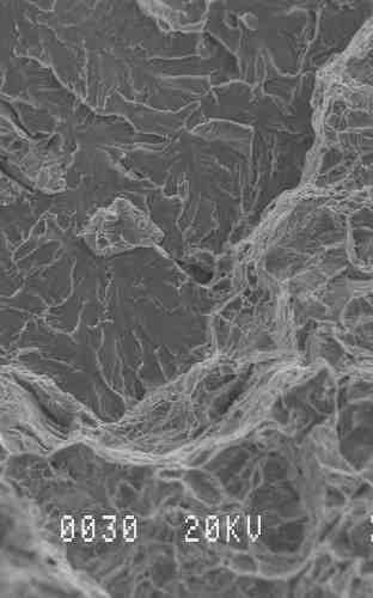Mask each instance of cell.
<instances>
[{"label":"cell","instance_id":"6da1fadb","mask_svg":"<svg viewBox=\"0 0 373 598\" xmlns=\"http://www.w3.org/2000/svg\"><path fill=\"white\" fill-rule=\"evenodd\" d=\"M115 517L105 516L102 518L101 523V536L104 541L111 542L116 537V530H115Z\"/></svg>","mask_w":373,"mask_h":598},{"label":"cell","instance_id":"7a4b0ae2","mask_svg":"<svg viewBox=\"0 0 373 598\" xmlns=\"http://www.w3.org/2000/svg\"><path fill=\"white\" fill-rule=\"evenodd\" d=\"M123 538L126 542H134L136 538V518L126 516L123 518Z\"/></svg>","mask_w":373,"mask_h":598},{"label":"cell","instance_id":"3957f363","mask_svg":"<svg viewBox=\"0 0 373 598\" xmlns=\"http://www.w3.org/2000/svg\"><path fill=\"white\" fill-rule=\"evenodd\" d=\"M96 535V522L92 516H85L82 521V536L85 542L93 541Z\"/></svg>","mask_w":373,"mask_h":598},{"label":"cell","instance_id":"277c9868","mask_svg":"<svg viewBox=\"0 0 373 598\" xmlns=\"http://www.w3.org/2000/svg\"><path fill=\"white\" fill-rule=\"evenodd\" d=\"M74 537V519L71 516H64L61 519V538L65 542H71Z\"/></svg>","mask_w":373,"mask_h":598},{"label":"cell","instance_id":"5b68a950","mask_svg":"<svg viewBox=\"0 0 373 598\" xmlns=\"http://www.w3.org/2000/svg\"><path fill=\"white\" fill-rule=\"evenodd\" d=\"M219 535V521L217 517H208L206 521V537L210 541H216Z\"/></svg>","mask_w":373,"mask_h":598},{"label":"cell","instance_id":"8992f818","mask_svg":"<svg viewBox=\"0 0 373 598\" xmlns=\"http://www.w3.org/2000/svg\"><path fill=\"white\" fill-rule=\"evenodd\" d=\"M249 536L253 541L256 540L260 535V519L259 517L251 516L249 517V525H248Z\"/></svg>","mask_w":373,"mask_h":598}]
</instances>
